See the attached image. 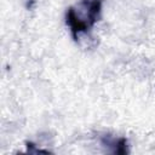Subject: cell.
I'll use <instances>...</instances> for the list:
<instances>
[{
	"label": "cell",
	"mask_w": 155,
	"mask_h": 155,
	"mask_svg": "<svg viewBox=\"0 0 155 155\" xmlns=\"http://www.w3.org/2000/svg\"><path fill=\"white\" fill-rule=\"evenodd\" d=\"M102 11V0H80L67 11V24L75 40L88 33L97 23Z\"/></svg>",
	"instance_id": "1"
},
{
	"label": "cell",
	"mask_w": 155,
	"mask_h": 155,
	"mask_svg": "<svg viewBox=\"0 0 155 155\" xmlns=\"http://www.w3.org/2000/svg\"><path fill=\"white\" fill-rule=\"evenodd\" d=\"M104 144L107 145H110V147H114V153L116 154H125L127 153V142L125 138H119V139H104L103 140Z\"/></svg>",
	"instance_id": "2"
}]
</instances>
